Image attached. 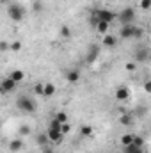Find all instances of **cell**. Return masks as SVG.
Listing matches in <instances>:
<instances>
[{"label": "cell", "mask_w": 151, "mask_h": 153, "mask_svg": "<svg viewBox=\"0 0 151 153\" xmlns=\"http://www.w3.org/2000/svg\"><path fill=\"white\" fill-rule=\"evenodd\" d=\"M46 134H48V139H50V143H55V144H59L61 141H62V137H64V134H62V123H59L55 117L50 121V125H48V130H46Z\"/></svg>", "instance_id": "6da1fadb"}, {"label": "cell", "mask_w": 151, "mask_h": 153, "mask_svg": "<svg viewBox=\"0 0 151 153\" xmlns=\"http://www.w3.org/2000/svg\"><path fill=\"white\" fill-rule=\"evenodd\" d=\"M16 109H18V111H21V112L32 114V112H36L38 103H36V100H34V98H30V96H27V94H21V96L16 100Z\"/></svg>", "instance_id": "7a4b0ae2"}, {"label": "cell", "mask_w": 151, "mask_h": 153, "mask_svg": "<svg viewBox=\"0 0 151 153\" xmlns=\"http://www.w3.org/2000/svg\"><path fill=\"white\" fill-rule=\"evenodd\" d=\"M114 20H117V14L109 11V9H98L93 16H91V23L96 27L98 22H105V23H112Z\"/></svg>", "instance_id": "3957f363"}, {"label": "cell", "mask_w": 151, "mask_h": 153, "mask_svg": "<svg viewBox=\"0 0 151 153\" xmlns=\"http://www.w3.org/2000/svg\"><path fill=\"white\" fill-rule=\"evenodd\" d=\"M135 20V9L133 7H124L119 14H117V22L121 25H130Z\"/></svg>", "instance_id": "277c9868"}, {"label": "cell", "mask_w": 151, "mask_h": 153, "mask_svg": "<svg viewBox=\"0 0 151 153\" xmlns=\"http://www.w3.org/2000/svg\"><path fill=\"white\" fill-rule=\"evenodd\" d=\"M7 14H9L11 20H14V22H21L23 16H25V9H23L20 4H11V5L7 7Z\"/></svg>", "instance_id": "5b68a950"}, {"label": "cell", "mask_w": 151, "mask_h": 153, "mask_svg": "<svg viewBox=\"0 0 151 153\" xmlns=\"http://www.w3.org/2000/svg\"><path fill=\"white\" fill-rule=\"evenodd\" d=\"M150 55H151V52L148 46H139L135 50V62H148Z\"/></svg>", "instance_id": "8992f818"}, {"label": "cell", "mask_w": 151, "mask_h": 153, "mask_svg": "<svg viewBox=\"0 0 151 153\" xmlns=\"http://www.w3.org/2000/svg\"><path fill=\"white\" fill-rule=\"evenodd\" d=\"M14 89H16V82H14L13 78L5 76V78L0 82V91H2V94H9V93H13Z\"/></svg>", "instance_id": "52a82bcc"}, {"label": "cell", "mask_w": 151, "mask_h": 153, "mask_svg": "<svg viewBox=\"0 0 151 153\" xmlns=\"http://www.w3.org/2000/svg\"><path fill=\"white\" fill-rule=\"evenodd\" d=\"M114 96H115L117 102H126V100L130 98V89H128L126 85H119V87L114 91Z\"/></svg>", "instance_id": "ba28073f"}, {"label": "cell", "mask_w": 151, "mask_h": 153, "mask_svg": "<svg viewBox=\"0 0 151 153\" xmlns=\"http://www.w3.org/2000/svg\"><path fill=\"white\" fill-rule=\"evenodd\" d=\"M98 55H100V46H98V45H91L89 53L85 55V62H87V64H93V62L98 59Z\"/></svg>", "instance_id": "9c48e42d"}, {"label": "cell", "mask_w": 151, "mask_h": 153, "mask_svg": "<svg viewBox=\"0 0 151 153\" xmlns=\"http://www.w3.org/2000/svg\"><path fill=\"white\" fill-rule=\"evenodd\" d=\"M133 32H135V27L130 23V25H121V30H119V38L121 39H130L133 38Z\"/></svg>", "instance_id": "30bf717a"}, {"label": "cell", "mask_w": 151, "mask_h": 153, "mask_svg": "<svg viewBox=\"0 0 151 153\" xmlns=\"http://www.w3.org/2000/svg\"><path fill=\"white\" fill-rule=\"evenodd\" d=\"M101 45H103L105 48H114V46L117 45V38H115L114 34H105L103 39H101Z\"/></svg>", "instance_id": "8fae6325"}, {"label": "cell", "mask_w": 151, "mask_h": 153, "mask_svg": "<svg viewBox=\"0 0 151 153\" xmlns=\"http://www.w3.org/2000/svg\"><path fill=\"white\" fill-rule=\"evenodd\" d=\"M9 150H11V152H21V150H23V141H21V139H13V141H11V143H9Z\"/></svg>", "instance_id": "7c38bea8"}, {"label": "cell", "mask_w": 151, "mask_h": 153, "mask_svg": "<svg viewBox=\"0 0 151 153\" xmlns=\"http://www.w3.org/2000/svg\"><path fill=\"white\" fill-rule=\"evenodd\" d=\"M93 134H94V128L91 125H82L80 126V135L82 137H93Z\"/></svg>", "instance_id": "4fadbf2b"}, {"label": "cell", "mask_w": 151, "mask_h": 153, "mask_svg": "<svg viewBox=\"0 0 151 153\" xmlns=\"http://www.w3.org/2000/svg\"><path fill=\"white\" fill-rule=\"evenodd\" d=\"M133 141H135V135H133V134H123V135H121V144H123V148L133 144Z\"/></svg>", "instance_id": "5bb4252c"}, {"label": "cell", "mask_w": 151, "mask_h": 153, "mask_svg": "<svg viewBox=\"0 0 151 153\" xmlns=\"http://www.w3.org/2000/svg\"><path fill=\"white\" fill-rule=\"evenodd\" d=\"M9 78H13V80L18 84V82H21V80L25 78V73H23L21 70H13V71L9 73Z\"/></svg>", "instance_id": "9a60e30c"}, {"label": "cell", "mask_w": 151, "mask_h": 153, "mask_svg": "<svg viewBox=\"0 0 151 153\" xmlns=\"http://www.w3.org/2000/svg\"><path fill=\"white\" fill-rule=\"evenodd\" d=\"M55 91H57V89H55V85H53L52 82H46V84H44V94H43V96L50 98V96H53V94H55Z\"/></svg>", "instance_id": "2e32d148"}, {"label": "cell", "mask_w": 151, "mask_h": 153, "mask_svg": "<svg viewBox=\"0 0 151 153\" xmlns=\"http://www.w3.org/2000/svg\"><path fill=\"white\" fill-rule=\"evenodd\" d=\"M59 34H61V38H64V39H70L71 36H73L71 27H68V25H62V27L59 29Z\"/></svg>", "instance_id": "e0dca14e"}, {"label": "cell", "mask_w": 151, "mask_h": 153, "mask_svg": "<svg viewBox=\"0 0 151 153\" xmlns=\"http://www.w3.org/2000/svg\"><path fill=\"white\" fill-rule=\"evenodd\" d=\"M109 27H110V23H105V22H98V23H96V30H98L100 34H103V36L109 32Z\"/></svg>", "instance_id": "ac0fdd59"}, {"label": "cell", "mask_w": 151, "mask_h": 153, "mask_svg": "<svg viewBox=\"0 0 151 153\" xmlns=\"http://www.w3.org/2000/svg\"><path fill=\"white\" fill-rule=\"evenodd\" d=\"M53 117H55V119H57L59 123H62V125L70 121V116H68V112H64V111H59V112L53 116Z\"/></svg>", "instance_id": "d6986e66"}, {"label": "cell", "mask_w": 151, "mask_h": 153, "mask_svg": "<svg viewBox=\"0 0 151 153\" xmlns=\"http://www.w3.org/2000/svg\"><path fill=\"white\" fill-rule=\"evenodd\" d=\"M78 78H80V71H78V70H71V71L66 73V80H68V82H76Z\"/></svg>", "instance_id": "ffe728a7"}, {"label": "cell", "mask_w": 151, "mask_h": 153, "mask_svg": "<svg viewBox=\"0 0 151 153\" xmlns=\"http://www.w3.org/2000/svg\"><path fill=\"white\" fill-rule=\"evenodd\" d=\"M123 153H144V152H142V148H139L135 144H130V146H124L123 148Z\"/></svg>", "instance_id": "44dd1931"}, {"label": "cell", "mask_w": 151, "mask_h": 153, "mask_svg": "<svg viewBox=\"0 0 151 153\" xmlns=\"http://www.w3.org/2000/svg\"><path fill=\"white\" fill-rule=\"evenodd\" d=\"M119 123H121L123 126H130V125L133 123V119H132V116L130 114H123L121 117H119Z\"/></svg>", "instance_id": "7402d4cb"}, {"label": "cell", "mask_w": 151, "mask_h": 153, "mask_svg": "<svg viewBox=\"0 0 151 153\" xmlns=\"http://www.w3.org/2000/svg\"><path fill=\"white\" fill-rule=\"evenodd\" d=\"M32 91H34V94H38V96H43V94H44V84L38 82V84L32 87Z\"/></svg>", "instance_id": "603a6c76"}, {"label": "cell", "mask_w": 151, "mask_h": 153, "mask_svg": "<svg viewBox=\"0 0 151 153\" xmlns=\"http://www.w3.org/2000/svg\"><path fill=\"white\" fill-rule=\"evenodd\" d=\"M36 141H38L39 146H46V143L50 141V139H48V134H39L38 137H36Z\"/></svg>", "instance_id": "cb8c5ba5"}, {"label": "cell", "mask_w": 151, "mask_h": 153, "mask_svg": "<svg viewBox=\"0 0 151 153\" xmlns=\"http://www.w3.org/2000/svg\"><path fill=\"white\" fill-rule=\"evenodd\" d=\"M30 132H32V128H30L29 125H21V126L18 128V134H20V135H29Z\"/></svg>", "instance_id": "d4e9b609"}, {"label": "cell", "mask_w": 151, "mask_h": 153, "mask_svg": "<svg viewBox=\"0 0 151 153\" xmlns=\"http://www.w3.org/2000/svg\"><path fill=\"white\" fill-rule=\"evenodd\" d=\"M139 5H141V9H144V11H150L151 9V0H141Z\"/></svg>", "instance_id": "484cf974"}, {"label": "cell", "mask_w": 151, "mask_h": 153, "mask_svg": "<svg viewBox=\"0 0 151 153\" xmlns=\"http://www.w3.org/2000/svg\"><path fill=\"white\" fill-rule=\"evenodd\" d=\"M21 46H23L21 41H13V43H11V50H13V52H20Z\"/></svg>", "instance_id": "4316f807"}, {"label": "cell", "mask_w": 151, "mask_h": 153, "mask_svg": "<svg viewBox=\"0 0 151 153\" xmlns=\"http://www.w3.org/2000/svg\"><path fill=\"white\" fill-rule=\"evenodd\" d=\"M124 70L126 71H135L137 70V62H126L124 64Z\"/></svg>", "instance_id": "83f0119b"}, {"label": "cell", "mask_w": 151, "mask_h": 153, "mask_svg": "<svg viewBox=\"0 0 151 153\" xmlns=\"http://www.w3.org/2000/svg\"><path fill=\"white\" fill-rule=\"evenodd\" d=\"M142 34H144V30H142L141 27H135V32H133V39H141V38H142Z\"/></svg>", "instance_id": "f1b7e54d"}, {"label": "cell", "mask_w": 151, "mask_h": 153, "mask_svg": "<svg viewBox=\"0 0 151 153\" xmlns=\"http://www.w3.org/2000/svg\"><path fill=\"white\" fill-rule=\"evenodd\" d=\"M142 89H144L146 93H151V78L144 80V84H142Z\"/></svg>", "instance_id": "f546056e"}, {"label": "cell", "mask_w": 151, "mask_h": 153, "mask_svg": "<svg viewBox=\"0 0 151 153\" xmlns=\"http://www.w3.org/2000/svg\"><path fill=\"white\" fill-rule=\"evenodd\" d=\"M133 144H135V146H139V148H142V146H144V139H142V137H139V135H135Z\"/></svg>", "instance_id": "4dcf8cb0"}, {"label": "cell", "mask_w": 151, "mask_h": 153, "mask_svg": "<svg viewBox=\"0 0 151 153\" xmlns=\"http://www.w3.org/2000/svg\"><path fill=\"white\" fill-rule=\"evenodd\" d=\"M70 132H71V126H70V123H64V125H62V134L66 135V134H70Z\"/></svg>", "instance_id": "1f68e13d"}, {"label": "cell", "mask_w": 151, "mask_h": 153, "mask_svg": "<svg viewBox=\"0 0 151 153\" xmlns=\"http://www.w3.org/2000/svg\"><path fill=\"white\" fill-rule=\"evenodd\" d=\"M41 153H55V152H53V148H50V146H41Z\"/></svg>", "instance_id": "d6a6232c"}, {"label": "cell", "mask_w": 151, "mask_h": 153, "mask_svg": "<svg viewBox=\"0 0 151 153\" xmlns=\"http://www.w3.org/2000/svg\"><path fill=\"white\" fill-rule=\"evenodd\" d=\"M0 48H2L4 52H5V50H9V48H11V45H7L5 41H2V43H0Z\"/></svg>", "instance_id": "836d02e7"}, {"label": "cell", "mask_w": 151, "mask_h": 153, "mask_svg": "<svg viewBox=\"0 0 151 153\" xmlns=\"http://www.w3.org/2000/svg\"><path fill=\"white\" fill-rule=\"evenodd\" d=\"M34 9H36V11H39V9H41V4H39V2H36V4H34Z\"/></svg>", "instance_id": "e575fe53"}, {"label": "cell", "mask_w": 151, "mask_h": 153, "mask_svg": "<svg viewBox=\"0 0 151 153\" xmlns=\"http://www.w3.org/2000/svg\"><path fill=\"white\" fill-rule=\"evenodd\" d=\"M150 62H151V55H150Z\"/></svg>", "instance_id": "d590c367"}]
</instances>
